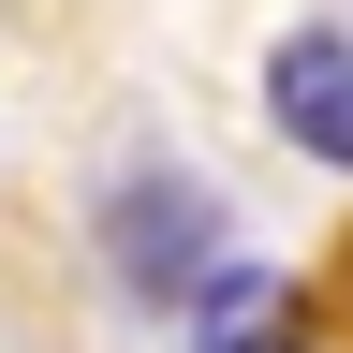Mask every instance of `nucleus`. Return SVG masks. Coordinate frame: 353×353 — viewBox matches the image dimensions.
I'll return each mask as SVG.
<instances>
[{"instance_id":"nucleus-1","label":"nucleus","mask_w":353,"mask_h":353,"mask_svg":"<svg viewBox=\"0 0 353 353\" xmlns=\"http://www.w3.org/2000/svg\"><path fill=\"white\" fill-rule=\"evenodd\" d=\"M206 236H221V206L192 192V176H132V192H118V280L132 294H192L221 265Z\"/></svg>"},{"instance_id":"nucleus-2","label":"nucleus","mask_w":353,"mask_h":353,"mask_svg":"<svg viewBox=\"0 0 353 353\" xmlns=\"http://www.w3.org/2000/svg\"><path fill=\"white\" fill-rule=\"evenodd\" d=\"M265 103H280V132L309 162L353 176V30H294L280 59H265Z\"/></svg>"},{"instance_id":"nucleus-3","label":"nucleus","mask_w":353,"mask_h":353,"mask_svg":"<svg viewBox=\"0 0 353 353\" xmlns=\"http://www.w3.org/2000/svg\"><path fill=\"white\" fill-rule=\"evenodd\" d=\"M206 353H309V294L280 265H206Z\"/></svg>"}]
</instances>
